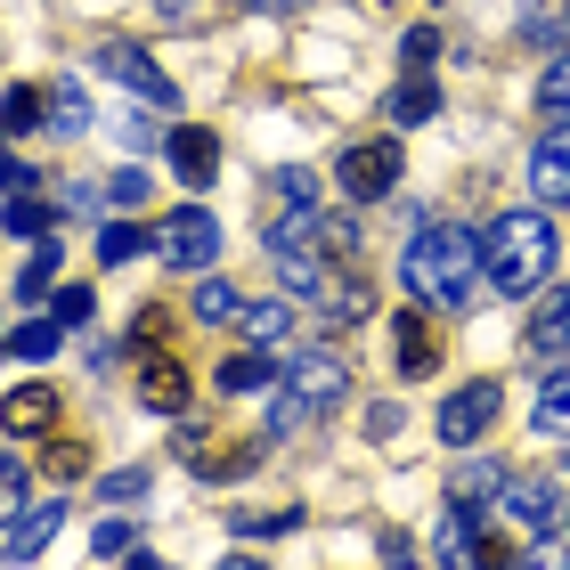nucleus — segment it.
I'll return each mask as SVG.
<instances>
[{"instance_id":"obj_1","label":"nucleus","mask_w":570,"mask_h":570,"mask_svg":"<svg viewBox=\"0 0 570 570\" xmlns=\"http://www.w3.org/2000/svg\"><path fill=\"white\" fill-rule=\"evenodd\" d=\"M400 277H407V294L432 302V309H473V294L489 285L481 237H473V228H456V220H424L416 245L400 253Z\"/></svg>"},{"instance_id":"obj_2","label":"nucleus","mask_w":570,"mask_h":570,"mask_svg":"<svg viewBox=\"0 0 570 570\" xmlns=\"http://www.w3.org/2000/svg\"><path fill=\"white\" fill-rule=\"evenodd\" d=\"M481 269H489V285L498 294H513V302H530L538 285H547V269H554V220L547 213H498L489 220V237H481Z\"/></svg>"},{"instance_id":"obj_3","label":"nucleus","mask_w":570,"mask_h":570,"mask_svg":"<svg viewBox=\"0 0 570 570\" xmlns=\"http://www.w3.org/2000/svg\"><path fill=\"white\" fill-rule=\"evenodd\" d=\"M326 253H351V228H334L318 204H285L269 220V262H277V277L294 285V294H326L334 285Z\"/></svg>"},{"instance_id":"obj_4","label":"nucleus","mask_w":570,"mask_h":570,"mask_svg":"<svg viewBox=\"0 0 570 570\" xmlns=\"http://www.w3.org/2000/svg\"><path fill=\"white\" fill-rule=\"evenodd\" d=\"M343 358L334 351H302L294 367H285V383H277V400H269V440L277 432H302V424H318L326 407H343Z\"/></svg>"},{"instance_id":"obj_5","label":"nucleus","mask_w":570,"mask_h":570,"mask_svg":"<svg viewBox=\"0 0 570 570\" xmlns=\"http://www.w3.org/2000/svg\"><path fill=\"white\" fill-rule=\"evenodd\" d=\"M334 188H343L351 204H383V196L400 188V139H358V147H343Z\"/></svg>"},{"instance_id":"obj_6","label":"nucleus","mask_w":570,"mask_h":570,"mask_svg":"<svg viewBox=\"0 0 570 570\" xmlns=\"http://www.w3.org/2000/svg\"><path fill=\"white\" fill-rule=\"evenodd\" d=\"M213 253H220V220L204 213V204H179L171 220H155V262H171V269H213Z\"/></svg>"},{"instance_id":"obj_7","label":"nucleus","mask_w":570,"mask_h":570,"mask_svg":"<svg viewBox=\"0 0 570 570\" xmlns=\"http://www.w3.org/2000/svg\"><path fill=\"white\" fill-rule=\"evenodd\" d=\"M262 456H269V440H204V432L179 440V464H188L196 481H245Z\"/></svg>"},{"instance_id":"obj_8","label":"nucleus","mask_w":570,"mask_h":570,"mask_svg":"<svg viewBox=\"0 0 570 570\" xmlns=\"http://www.w3.org/2000/svg\"><path fill=\"white\" fill-rule=\"evenodd\" d=\"M98 73H115L122 90H139L147 107H179V90H171V73L147 58L139 41H98Z\"/></svg>"},{"instance_id":"obj_9","label":"nucleus","mask_w":570,"mask_h":570,"mask_svg":"<svg viewBox=\"0 0 570 570\" xmlns=\"http://www.w3.org/2000/svg\"><path fill=\"white\" fill-rule=\"evenodd\" d=\"M498 407H505L498 383H464V392L440 400V440H449V449H473V440L498 424Z\"/></svg>"},{"instance_id":"obj_10","label":"nucleus","mask_w":570,"mask_h":570,"mask_svg":"<svg viewBox=\"0 0 570 570\" xmlns=\"http://www.w3.org/2000/svg\"><path fill=\"white\" fill-rule=\"evenodd\" d=\"M530 196L538 204H570V115H554V131L530 147Z\"/></svg>"},{"instance_id":"obj_11","label":"nucleus","mask_w":570,"mask_h":570,"mask_svg":"<svg viewBox=\"0 0 570 570\" xmlns=\"http://www.w3.org/2000/svg\"><path fill=\"white\" fill-rule=\"evenodd\" d=\"M139 407H155V416H179V407H188V367H179L164 343L139 358Z\"/></svg>"},{"instance_id":"obj_12","label":"nucleus","mask_w":570,"mask_h":570,"mask_svg":"<svg viewBox=\"0 0 570 570\" xmlns=\"http://www.w3.org/2000/svg\"><path fill=\"white\" fill-rule=\"evenodd\" d=\"M498 513H505V522H513V530H530V538H547V530L562 522V513H570V505H554V489H547V481H505V489H498Z\"/></svg>"},{"instance_id":"obj_13","label":"nucleus","mask_w":570,"mask_h":570,"mask_svg":"<svg viewBox=\"0 0 570 570\" xmlns=\"http://www.w3.org/2000/svg\"><path fill=\"white\" fill-rule=\"evenodd\" d=\"M392 367L400 375H432L440 367V334H432L424 309H400V318H392Z\"/></svg>"},{"instance_id":"obj_14","label":"nucleus","mask_w":570,"mask_h":570,"mask_svg":"<svg viewBox=\"0 0 570 570\" xmlns=\"http://www.w3.org/2000/svg\"><path fill=\"white\" fill-rule=\"evenodd\" d=\"M58 383H17L9 400H0V432H49L58 424Z\"/></svg>"},{"instance_id":"obj_15","label":"nucleus","mask_w":570,"mask_h":570,"mask_svg":"<svg viewBox=\"0 0 570 570\" xmlns=\"http://www.w3.org/2000/svg\"><path fill=\"white\" fill-rule=\"evenodd\" d=\"M171 164H179V179H188V188H204V179L220 171V139L204 131V122H179V131H171Z\"/></svg>"},{"instance_id":"obj_16","label":"nucleus","mask_w":570,"mask_h":570,"mask_svg":"<svg viewBox=\"0 0 570 570\" xmlns=\"http://www.w3.org/2000/svg\"><path fill=\"white\" fill-rule=\"evenodd\" d=\"M481 547H489V538H481V513L456 498V505H449V522H440V547H432V554L449 562V570H464V562H481Z\"/></svg>"},{"instance_id":"obj_17","label":"nucleus","mask_w":570,"mask_h":570,"mask_svg":"<svg viewBox=\"0 0 570 570\" xmlns=\"http://www.w3.org/2000/svg\"><path fill=\"white\" fill-rule=\"evenodd\" d=\"M530 358H570V285L547 294V309L530 318Z\"/></svg>"},{"instance_id":"obj_18","label":"nucleus","mask_w":570,"mask_h":570,"mask_svg":"<svg viewBox=\"0 0 570 570\" xmlns=\"http://www.w3.org/2000/svg\"><path fill=\"white\" fill-rule=\"evenodd\" d=\"M41 131H58V139H82L90 131V98L73 90V82H49V107H41Z\"/></svg>"},{"instance_id":"obj_19","label":"nucleus","mask_w":570,"mask_h":570,"mask_svg":"<svg viewBox=\"0 0 570 570\" xmlns=\"http://www.w3.org/2000/svg\"><path fill=\"white\" fill-rule=\"evenodd\" d=\"M237 326H245V343H253V351H277L285 334H294V309H285V302H245V309H237Z\"/></svg>"},{"instance_id":"obj_20","label":"nucleus","mask_w":570,"mask_h":570,"mask_svg":"<svg viewBox=\"0 0 570 570\" xmlns=\"http://www.w3.org/2000/svg\"><path fill=\"white\" fill-rule=\"evenodd\" d=\"M237 285H228V277H196V302H188V318L196 326H228V318H237Z\"/></svg>"},{"instance_id":"obj_21","label":"nucleus","mask_w":570,"mask_h":570,"mask_svg":"<svg viewBox=\"0 0 570 570\" xmlns=\"http://www.w3.org/2000/svg\"><path fill=\"white\" fill-rule=\"evenodd\" d=\"M440 115V90H432V73H407V82L392 90V122L407 131V122H432Z\"/></svg>"},{"instance_id":"obj_22","label":"nucleus","mask_w":570,"mask_h":570,"mask_svg":"<svg viewBox=\"0 0 570 570\" xmlns=\"http://www.w3.org/2000/svg\"><path fill=\"white\" fill-rule=\"evenodd\" d=\"M66 334H73V326L58 318V309H49V318H24V326L9 334V351H17V358H49V351L66 343Z\"/></svg>"},{"instance_id":"obj_23","label":"nucleus","mask_w":570,"mask_h":570,"mask_svg":"<svg viewBox=\"0 0 570 570\" xmlns=\"http://www.w3.org/2000/svg\"><path fill=\"white\" fill-rule=\"evenodd\" d=\"M139 253H155V228H131V220H115L107 237H98V262H107V269L139 262Z\"/></svg>"},{"instance_id":"obj_24","label":"nucleus","mask_w":570,"mask_h":570,"mask_svg":"<svg viewBox=\"0 0 570 570\" xmlns=\"http://www.w3.org/2000/svg\"><path fill=\"white\" fill-rule=\"evenodd\" d=\"M262 375H269V358H262V351H237V358H220L213 383H220L228 400H245V392H262Z\"/></svg>"},{"instance_id":"obj_25","label":"nucleus","mask_w":570,"mask_h":570,"mask_svg":"<svg viewBox=\"0 0 570 570\" xmlns=\"http://www.w3.org/2000/svg\"><path fill=\"white\" fill-rule=\"evenodd\" d=\"M41 107H49V90H9V98H0V131H9V139L41 131Z\"/></svg>"},{"instance_id":"obj_26","label":"nucleus","mask_w":570,"mask_h":570,"mask_svg":"<svg viewBox=\"0 0 570 570\" xmlns=\"http://www.w3.org/2000/svg\"><path fill=\"white\" fill-rule=\"evenodd\" d=\"M49 285H58V245H41V253H24V269H17V302H41Z\"/></svg>"},{"instance_id":"obj_27","label":"nucleus","mask_w":570,"mask_h":570,"mask_svg":"<svg viewBox=\"0 0 570 570\" xmlns=\"http://www.w3.org/2000/svg\"><path fill=\"white\" fill-rule=\"evenodd\" d=\"M530 424H538V432H562V440H570V383H547V392L530 400Z\"/></svg>"},{"instance_id":"obj_28","label":"nucleus","mask_w":570,"mask_h":570,"mask_svg":"<svg viewBox=\"0 0 570 570\" xmlns=\"http://www.w3.org/2000/svg\"><path fill=\"white\" fill-rule=\"evenodd\" d=\"M49 220H58V204H41V196H9V237H49Z\"/></svg>"},{"instance_id":"obj_29","label":"nucleus","mask_w":570,"mask_h":570,"mask_svg":"<svg viewBox=\"0 0 570 570\" xmlns=\"http://www.w3.org/2000/svg\"><path fill=\"white\" fill-rule=\"evenodd\" d=\"M538 115H570V49L538 73Z\"/></svg>"},{"instance_id":"obj_30","label":"nucleus","mask_w":570,"mask_h":570,"mask_svg":"<svg viewBox=\"0 0 570 570\" xmlns=\"http://www.w3.org/2000/svg\"><path fill=\"white\" fill-rule=\"evenodd\" d=\"M147 188H155L147 164H122V171L107 179V204H115V213H131V204H147Z\"/></svg>"},{"instance_id":"obj_31","label":"nucleus","mask_w":570,"mask_h":570,"mask_svg":"<svg viewBox=\"0 0 570 570\" xmlns=\"http://www.w3.org/2000/svg\"><path fill=\"white\" fill-rule=\"evenodd\" d=\"M269 188H277V213H285V204H318V179H309L302 164H285V171H269Z\"/></svg>"},{"instance_id":"obj_32","label":"nucleus","mask_w":570,"mask_h":570,"mask_svg":"<svg viewBox=\"0 0 570 570\" xmlns=\"http://www.w3.org/2000/svg\"><path fill=\"white\" fill-rule=\"evenodd\" d=\"M432 58H440V33H432V24H416V33L400 41V66H407V73H432Z\"/></svg>"},{"instance_id":"obj_33","label":"nucleus","mask_w":570,"mask_h":570,"mask_svg":"<svg viewBox=\"0 0 570 570\" xmlns=\"http://www.w3.org/2000/svg\"><path fill=\"white\" fill-rule=\"evenodd\" d=\"M90 473V449L82 440H58V449H49V481H82Z\"/></svg>"},{"instance_id":"obj_34","label":"nucleus","mask_w":570,"mask_h":570,"mask_svg":"<svg viewBox=\"0 0 570 570\" xmlns=\"http://www.w3.org/2000/svg\"><path fill=\"white\" fill-rule=\"evenodd\" d=\"M131 547H139V538H131V522H98V538H90V554H98V562H122Z\"/></svg>"},{"instance_id":"obj_35","label":"nucleus","mask_w":570,"mask_h":570,"mask_svg":"<svg viewBox=\"0 0 570 570\" xmlns=\"http://www.w3.org/2000/svg\"><path fill=\"white\" fill-rule=\"evenodd\" d=\"M24 188H41L33 171L17 164V147H9V131H0V196H24Z\"/></svg>"},{"instance_id":"obj_36","label":"nucleus","mask_w":570,"mask_h":570,"mask_svg":"<svg viewBox=\"0 0 570 570\" xmlns=\"http://www.w3.org/2000/svg\"><path fill=\"white\" fill-rule=\"evenodd\" d=\"M9 513H24V464L17 456L0 464V530H9Z\"/></svg>"},{"instance_id":"obj_37","label":"nucleus","mask_w":570,"mask_h":570,"mask_svg":"<svg viewBox=\"0 0 570 570\" xmlns=\"http://www.w3.org/2000/svg\"><path fill=\"white\" fill-rule=\"evenodd\" d=\"M49 309H58L66 326H82L90 309H98V294H90V285H58V302H49Z\"/></svg>"},{"instance_id":"obj_38","label":"nucleus","mask_w":570,"mask_h":570,"mask_svg":"<svg viewBox=\"0 0 570 570\" xmlns=\"http://www.w3.org/2000/svg\"><path fill=\"white\" fill-rule=\"evenodd\" d=\"M489 489H505V481H498V464H464V473H456V498H464V505L489 498Z\"/></svg>"},{"instance_id":"obj_39","label":"nucleus","mask_w":570,"mask_h":570,"mask_svg":"<svg viewBox=\"0 0 570 570\" xmlns=\"http://www.w3.org/2000/svg\"><path fill=\"white\" fill-rule=\"evenodd\" d=\"M107 498H115V505L147 498V464H122V473H107Z\"/></svg>"},{"instance_id":"obj_40","label":"nucleus","mask_w":570,"mask_h":570,"mask_svg":"<svg viewBox=\"0 0 570 570\" xmlns=\"http://www.w3.org/2000/svg\"><path fill=\"white\" fill-rule=\"evenodd\" d=\"M164 334H171V309H139V318H131V343H164Z\"/></svg>"},{"instance_id":"obj_41","label":"nucleus","mask_w":570,"mask_h":570,"mask_svg":"<svg viewBox=\"0 0 570 570\" xmlns=\"http://www.w3.org/2000/svg\"><path fill=\"white\" fill-rule=\"evenodd\" d=\"M294 530V513H237V538H277Z\"/></svg>"},{"instance_id":"obj_42","label":"nucleus","mask_w":570,"mask_h":570,"mask_svg":"<svg viewBox=\"0 0 570 570\" xmlns=\"http://www.w3.org/2000/svg\"><path fill=\"white\" fill-rule=\"evenodd\" d=\"M115 131H122V147H131V155H147L155 139H164V131H155V122H139V115H131V122H115Z\"/></svg>"},{"instance_id":"obj_43","label":"nucleus","mask_w":570,"mask_h":570,"mask_svg":"<svg viewBox=\"0 0 570 570\" xmlns=\"http://www.w3.org/2000/svg\"><path fill=\"white\" fill-rule=\"evenodd\" d=\"M562 9H570V0H562Z\"/></svg>"},{"instance_id":"obj_44","label":"nucleus","mask_w":570,"mask_h":570,"mask_svg":"<svg viewBox=\"0 0 570 570\" xmlns=\"http://www.w3.org/2000/svg\"><path fill=\"white\" fill-rule=\"evenodd\" d=\"M562 522H570V513H562Z\"/></svg>"},{"instance_id":"obj_45","label":"nucleus","mask_w":570,"mask_h":570,"mask_svg":"<svg viewBox=\"0 0 570 570\" xmlns=\"http://www.w3.org/2000/svg\"><path fill=\"white\" fill-rule=\"evenodd\" d=\"M392 9H400V0H392Z\"/></svg>"}]
</instances>
